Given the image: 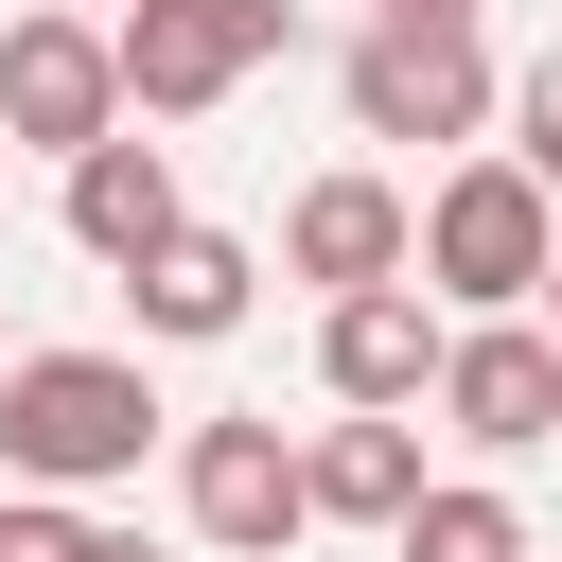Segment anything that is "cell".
<instances>
[{
    "mask_svg": "<svg viewBox=\"0 0 562 562\" xmlns=\"http://www.w3.org/2000/svg\"><path fill=\"white\" fill-rule=\"evenodd\" d=\"M158 386H140V351H0V474L18 492H105V474H140L158 457Z\"/></svg>",
    "mask_w": 562,
    "mask_h": 562,
    "instance_id": "1",
    "label": "cell"
},
{
    "mask_svg": "<svg viewBox=\"0 0 562 562\" xmlns=\"http://www.w3.org/2000/svg\"><path fill=\"white\" fill-rule=\"evenodd\" d=\"M544 246H562V193L492 140V158H457L439 193H404V281L439 299V316H509L527 281H544Z\"/></svg>",
    "mask_w": 562,
    "mask_h": 562,
    "instance_id": "2",
    "label": "cell"
},
{
    "mask_svg": "<svg viewBox=\"0 0 562 562\" xmlns=\"http://www.w3.org/2000/svg\"><path fill=\"white\" fill-rule=\"evenodd\" d=\"M281 35H299V0H123V18H105L123 123H211V105H228Z\"/></svg>",
    "mask_w": 562,
    "mask_h": 562,
    "instance_id": "3",
    "label": "cell"
},
{
    "mask_svg": "<svg viewBox=\"0 0 562 562\" xmlns=\"http://www.w3.org/2000/svg\"><path fill=\"white\" fill-rule=\"evenodd\" d=\"M334 105H351V140H474L492 123V35L474 18H369L334 53Z\"/></svg>",
    "mask_w": 562,
    "mask_h": 562,
    "instance_id": "4",
    "label": "cell"
},
{
    "mask_svg": "<svg viewBox=\"0 0 562 562\" xmlns=\"http://www.w3.org/2000/svg\"><path fill=\"white\" fill-rule=\"evenodd\" d=\"M422 404H439V439H474V457H527V439H562V334L509 299V316H439V369H422Z\"/></svg>",
    "mask_w": 562,
    "mask_h": 562,
    "instance_id": "5",
    "label": "cell"
},
{
    "mask_svg": "<svg viewBox=\"0 0 562 562\" xmlns=\"http://www.w3.org/2000/svg\"><path fill=\"white\" fill-rule=\"evenodd\" d=\"M176 509H193V544H211V562H281V544L316 527V509H299V439H281V422H246V404L176 439Z\"/></svg>",
    "mask_w": 562,
    "mask_h": 562,
    "instance_id": "6",
    "label": "cell"
},
{
    "mask_svg": "<svg viewBox=\"0 0 562 562\" xmlns=\"http://www.w3.org/2000/svg\"><path fill=\"white\" fill-rule=\"evenodd\" d=\"M105 123H123L105 18H88V0H35V18H0V140L70 158V140H105Z\"/></svg>",
    "mask_w": 562,
    "mask_h": 562,
    "instance_id": "7",
    "label": "cell"
},
{
    "mask_svg": "<svg viewBox=\"0 0 562 562\" xmlns=\"http://www.w3.org/2000/svg\"><path fill=\"white\" fill-rule=\"evenodd\" d=\"M422 369H439V299L422 281H334L316 299V386L334 404H422Z\"/></svg>",
    "mask_w": 562,
    "mask_h": 562,
    "instance_id": "8",
    "label": "cell"
},
{
    "mask_svg": "<svg viewBox=\"0 0 562 562\" xmlns=\"http://www.w3.org/2000/svg\"><path fill=\"white\" fill-rule=\"evenodd\" d=\"M281 281H316V299L334 281H404V176H369V158L351 176H299L281 193Z\"/></svg>",
    "mask_w": 562,
    "mask_h": 562,
    "instance_id": "9",
    "label": "cell"
},
{
    "mask_svg": "<svg viewBox=\"0 0 562 562\" xmlns=\"http://www.w3.org/2000/svg\"><path fill=\"white\" fill-rule=\"evenodd\" d=\"M105 281L140 299V334H158V351H211V334H246V299H263V263H246L228 228H193V211H176L140 263H105Z\"/></svg>",
    "mask_w": 562,
    "mask_h": 562,
    "instance_id": "10",
    "label": "cell"
},
{
    "mask_svg": "<svg viewBox=\"0 0 562 562\" xmlns=\"http://www.w3.org/2000/svg\"><path fill=\"white\" fill-rule=\"evenodd\" d=\"M404 492H422V404H334L299 439V509L316 527H386Z\"/></svg>",
    "mask_w": 562,
    "mask_h": 562,
    "instance_id": "11",
    "label": "cell"
},
{
    "mask_svg": "<svg viewBox=\"0 0 562 562\" xmlns=\"http://www.w3.org/2000/svg\"><path fill=\"white\" fill-rule=\"evenodd\" d=\"M158 228H176V158H158L140 123L70 140V246H88V263H140Z\"/></svg>",
    "mask_w": 562,
    "mask_h": 562,
    "instance_id": "12",
    "label": "cell"
},
{
    "mask_svg": "<svg viewBox=\"0 0 562 562\" xmlns=\"http://www.w3.org/2000/svg\"><path fill=\"white\" fill-rule=\"evenodd\" d=\"M386 562H527V509H509L492 474H422V492L386 509Z\"/></svg>",
    "mask_w": 562,
    "mask_h": 562,
    "instance_id": "13",
    "label": "cell"
},
{
    "mask_svg": "<svg viewBox=\"0 0 562 562\" xmlns=\"http://www.w3.org/2000/svg\"><path fill=\"white\" fill-rule=\"evenodd\" d=\"M492 105H509V158H527V176L562 193V53H544V70H509Z\"/></svg>",
    "mask_w": 562,
    "mask_h": 562,
    "instance_id": "14",
    "label": "cell"
},
{
    "mask_svg": "<svg viewBox=\"0 0 562 562\" xmlns=\"http://www.w3.org/2000/svg\"><path fill=\"white\" fill-rule=\"evenodd\" d=\"M70 527H88L70 492H0V562H70Z\"/></svg>",
    "mask_w": 562,
    "mask_h": 562,
    "instance_id": "15",
    "label": "cell"
},
{
    "mask_svg": "<svg viewBox=\"0 0 562 562\" xmlns=\"http://www.w3.org/2000/svg\"><path fill=\"white\" fill-rule=\"evenodd\" d=\"M70 562H158V544L140 527H70Z\"/></svg>",
    "mask_w": 562,
    "mask_h": 562,
    "instance_id": "16",
    "label": "cell"
},
{
    "mask_svg": "<svg viewBox=\"0 0 562 562\" xmlns=\"http://www.w3.org/2000/svg\"><path fill=\"white\" fill-rule=\"evenodd\" d=\"M527 316H544V334H562V246H544V281H527Z\"/></svg>",
    "mask_w": 562,
    "mask_h": 562,
    "instance_id": "17",
    "label": "cell"
},
{
    "mask_svg": "<svg viewBox=\"0 0 562 562\" xmlns=\"http://www.w3.org/2000/svg\"><path fill=\"white\" fill-rule=\"evenodd\" d=\"M386 18H492V0H386Z\"/></svg>",
    "mask_w": 562,
    "mask_h": 562,
    "instance_id": "18",
    "label": "cell"
},
{
    "mask_svg": "<svg viewBox=\"0 0 562 562\" xmlns=\"http://www.w3.org/2000/svg\"><path fill=\"white\" fill-rule=\"evenodd\" d=\"M0 158H18V140H0Z\"/></svg>",
    "mask_w": 562,
    "mask_h": 562,
    "instance_id": "19",
    "label": "cell"
},
{
    "mask_svg": "<svg viewBox=\"0 0 562 562\" xmlns=\"http://www.w3.org/2000/svg\"><path fill=\"white\" fill-rule=\"evenodd\" d=\"M0 351H18V334H0Z\"/></svg>",
    "mask_w": 562,
    "mask_h": 562,
    "instance_id": "20",
    "label": "cell"
},
{
    "mask_svg": "<svg viewBox=\"0 0 562 562\" xmlns=\"http://www.w3.org/2000/svg\"><path fill=\"white\" fill-rule=\"evenodd\" d=\"M527 562H544V544H527Z\"/></svg>",
    "mask_w": 562,
    "mask_h": 562,
    "instance_id": "21",
    "label": "cell"
}]
</instances>
